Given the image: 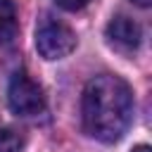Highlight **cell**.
Here are the masks:
<instances>
[{
  "instance_id": "cell-1",
  "label": "cell",
  "mask_w": 152,
  "mask_h": 152,
  "mask_svg": "<svg viewBox=\"0 0 152 152\" xmlns=\"http://www.w3.org/2000/svg\"><path fill=\"white\" fill-rule=\"evenodd\" d=\"M83 128L100 142H116L133 121V93L121 76L100 74L83 88Z\"/></svg>"
},
{
  "instance_id": "cell-2",
  "label": "cell",
  "mask_w": 152,
  "mask_h": 152,
  "mask_svg": "<svg viewBox=\"0 0 152 152\" xmlns=\"http://www.w3.org/2000/svg\"><path fill=\"white\" fill-rule=\"evenodd\" d=\"M76 48V33L59 19L45 14L38 21L36 28V50L43 59L52 62V59H62L66 55H71Z\"/></svg>"
},
{
  "instance_id": "cell-3",
  "label": "cell",
  "mask_w": 152,
  "mask_h": 152,
  "mask_svg": "<svg viewBox=\"0 0 152 152\" xmlns=\"http://www.w3.org/2000/svg\"><path fill=\"white\" fill-rule=\"evenodd\" d=\"M7 104L17 116H36L45 109L43 88L24 71H17L7 86Z\"/></svg>"
},
{
  "instance_id": "cell-4",
  "label": "cell",
  "mask_w": 152,
  "mask_h": 152,
  "mask_svg": "<svg viewBox=\"0 0 152 152\" xmlns=\"http://www.w3.org/2000/svg\"><path fill=\"white\" fill-rule=\"evenodd\" d=\"M107 40L114 48H119L121 52H133V50H138V45L142 40V28L135 19H131L126 14H116L107 24Z\"/></svg>"
},
{
  "instance_id": "cell-5",
  "label": "cell",
  "mask_w": 152,
  "mask_h": 152,
  "mask_svg": "<svg viewBox=\"0 0 152 152\" xmlns=\"http://www.w3.org/2000/svg\"><path fill=\"white\" fill-rule=\"evenodd\" d=\"M19 31V19H17V7L12 0H0V45H7L14 40Z\"/></svg>"
},
{
  "instance_id": "cell-6",
  "label": "cell",
  "mask_w": 152,
  "mask_h": 152,
  "mask_svg": "<svg viewBox=\"0 0 152 152\" xmlns=\"http://www.w3.org/2000/svg\"><path fill=\"white\" fill-rule=\"evenodd\" d=\"M24 150V135L17 128H0V152H21Z\"/></svg>"
},
{
  "instance_id": "cell-7",
  "label": "cell",
  "mask_w": 152,
  "mask_h": 152,
  "mask_svg": "<svg viewBox=\"0 0 152 152\" xmlns=\"http://www.w3.org/2000/svg\"><path fill=\"white\" fill-rule=\"evenodd\" d=\"M62 10H66V12H76V10H81V7H86L90 0H55Z\"/></svg>"
},
{
  "instance_id": "cell-8",
  "label": "cell",
  "mask_w": 152,
  "mask_h": 152,
  "mask_svg": "<svg viewBox=\"0 0 152 152\" xmlns=\"http://www.w3.org/2000/svg\"><path fill=\"white\" fill-rule=\"evenodd\" d=\"M131 152H152V150H150V145H135Z\"/></svg>"
},
{
  "instance_id": "cell-9",
  "label": "cell",
  "mask_w": 152,
  "mask_h": 152,
  "mask_svg": "<svg viewBox=\"0 0 152 152\" xmlns=\"http://www.w3.org/2000/svg\"><path fill=\"white\" fill-rule=\"evenodd\" d=\"M135 5H140V7H150L152 5V0H133Z\"/></svg>"
}]
</instances>
